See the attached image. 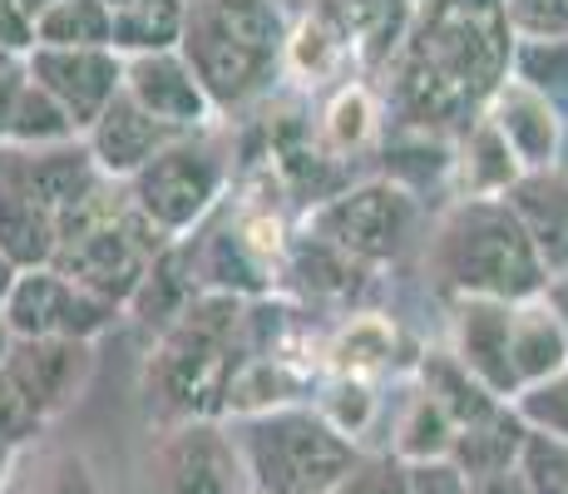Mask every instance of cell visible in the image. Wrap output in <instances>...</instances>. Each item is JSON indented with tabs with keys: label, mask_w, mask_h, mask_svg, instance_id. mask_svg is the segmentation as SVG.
Listing matches in <instances>:
<instances>
[{
	"label": "cell",
	"mask_w": 568,
	"mask_h": 494,
	"mask_svg": "<svg viewBox=\"0 0 568 494\" xmlns=\"http://www.w3.org/2000/svg\"><path fill=\"white\" fill-rule=\"evenodd\" d=\"M515 30L499 0H430L425 20L410 30L400 64V99L420 129L465 114L509 80Z\"/></svg>",
	"instance_id": "6da1fadb"
},
{
	"label": "cell",
	"mask_w": 568,
	"mask_h": 494,
	"mask_svg": "<svg viewBox=\"0 0 568 494\" xmlns=\"http://www.w3.org/2000/svg\"><path fill=\"white\" fill-rule=\"evenodd\" d=\"M247 322V296L203 288L189 312L163 326L144 366V401L159 425L173 421H223L227 386L237 376V332Z\"/></svg>",
	"instance_id": "7a4b0ae2"
},
{
	"label": "cell",
	"mask_w": 568,
	"mask_h": 494,
	"mask_svg": "<svg viewBox=\"0 0 568 494\" xmlns=\"http://www.w3.org/2000/svg\"><path fill=\"white\" fill-rule=\"evenodd\" d=\"M430 268L455 296L529 302L549 288V268L505 198H460L435 233Z\"/></svg>",
	"instance_id": "3957f363"
},
{
	"label": "cell",
	"mask_w": 568,
	"mask_h": 494,
	"mask_svg": "<svg viewBox=\"0 0 568 494\" xmlns=\"http://www.w3.org/2000/svg\"><path fill=\"white\" fill-rule=\"evenodd\" d=\"M243 445L257 490L267 494H336L362 465L356 441L336 435L322 415L302 405L243 421Z\"/></svg>",
	"instance_id": "277c9868"
},
{
	"label": "cell",
	"mask_w": 568,
	"mask_h": 494,
	"mask_svg": "<svg viewBox=\"0 0 568 494\" xmlns=\"http://www.w3.org/2000/svg\"><path fill=\"white\" fill-rule=\"evenodd\" d=\"M253 460L243 435L223 421L159 425L144 460V494H253Z\"/></svg>",
	"instance_id": "5b68a950"
},
{
	"label": "cell",
	"mask_w": 568,
	"mask_h": 494,
	"mask_svg": "<svg viewBox=\"0 0 568 494\" xmlns=\"http://www.w3.org/2000/svg\"><path fill=\"white\" fill-rule=\"evenodd\" d=\"M415 223V198L396 179H371L326 198L312 213V238L332 243L352 262H386L406 248Z\"/></svg>",
	"instance_id": "8992f818"
},
{
	"label": "cell",
	"mask_w": 568,
	"mask_h": 494,
	"mask_svg": "<svg viewBox=\"0 0 568 494\" xmlns=\"http://www.w3.org/2000/svg\"><path fill=\"white\" fill-rule=\"evenodd\" d=\"M223 193V163L213 149L179 139L149 163L144 173L129 179V198L144 218H154L169 238H183L189 228H199L207 208Z\"/></svg>",
	"instance_id": "52a82bcc"
},
{
	"label": "cell",
	"mask_w": 568,
	"mask_h": 494,
	"mask_svg": "<svg viewBox=\"0 0 568 494\" xmlns=\"http://www.w3.org/2000/svg\"><path fill=\"white\" fill-rule=\"evenodd\" d=\"M0 316H6L10 336H80V342H100L114 326L119 306L104 302L100 292L80 288L74 278H64L50 262V268L20 272Z\"/></svg>",
	"instance_id": "ba28073f"
},
{
	"label": "cell",
	"mask_w": 568,
	"mask_h": 494,
	"mask_svg": "<svg viewBox=\"0 0 568 494\" xmlns=\"http://www.w3.org/2000/svg\"><path fill=\"white\" fill-rule=\"evenodd\" d=\"M54 268H60L64 278H74L80 288L100 292L104 302L129 306L139 296V288H144L149 268H154V252L129 233L124 213H119L100 228H84V233L64 238L60 252H54Z\"/></svg>",
	"instance_id": "9c48e42d"
},
{
	"label": "cell",
	"mask_w": 568,
	"mask_h": 494,
	"mask_svg": "<svg viewBox=\"0 0 568 494\" xmlns=\"http://www.w3.org/2000/svg\"><path fill=\"white\" fill-rule=\"evenodd\" d=\"M6 371L16 376V386L26 391L30 411L40 421L64 415L94 381V342L80 336H16L6 356Z\"/></svg>",
	"instance_id": "30bf717a"
},
{
	"label": "cell",
	"mask_w": 568,
	"mask_h": 494,
	"mask_svg": "<svg viewBox=\"0 0 568 494\" xmlns=\"http://www.w3.org/2000/svg\"><path fill=\"white\" fill-rule=\"evenodd\" d=\"M26 70H30V80L45 84V90L70 109L80 134H90V129L100 124L104 109L124 94V54L114 46H94V50L36 46L26 54Z\"/></svg>",
	"instance_id": "8fae6325"
},
{
	"label": "cell",
	"mask_w": 568,
	"mask_h": 494,
	"mask_svg": "<svg viewBox=\"0 0 568 494\" xmlns=\"http://www.w3.org/2000/svg\"><path fill=\"white\" fill-rule=\"evenodd\" d=\"M124 94L134 104H144L159 124L193 134L207 129L223 109L213 104V94L203 90L199 70L189 64L183 50H159V54H129L124 60Z\"/></svg>",
	"instance_id": "7c38bea8"
},
{
	"label": "cell",
	"mask_w": 568,
	"mask_h": 494,
	"mask_svg": "<svg viewBox=\"0 0 568 494\" xmlns=\"http://www.w3.org/2000/svg\"><path fill=\"white\" fill-rule=\"evenodd\" d=\"M0 179L26 198H36V203H45L50 213L60 218L100 189L104 173H100V163H94L90 144L70 139V144H50V149L0 144Z\"/></svg>",
	"instance_id": "4fadbf2b"
},
{
	"label": "cell",
	"mask_w": 568,
	"mask_h": 494,
	"mask_svg": "<svg viewBox=\"0 0 568 494\" xmlns=\"http://www.w3.org/2000/svg\"><path fill=\"white\" fill-rule=\"evenodd\" d=\"M509 336H515V302H499V296H455L450 351L499 395V401L515 405L519 376H515Z\"/></svg>",
	"instance_id": "5bb4252c"
},
{
	"label": "cell",
	"mask_w": 568,
	"mask_h": 494,
	"mask_svg": "<svg viewBox=\"0 0 568 494\" xmlns=\"http://www.w3.org/2000/svg\"><path fill=\"white\" fill-rule=\"evenodd\" d=\"M179 139H183L179 129L159 124L144 104H134L129 94H119L114 104L100 114V124L84 134V144H90L104 179H124L129 183L134 173H144L169 144H179Z\"/></svg>",
	"instance_id": "9a60e30c"
},
{
	"label": "cell",
	"mask_w": 568,
	"mask_h": 494,
	"mask_svg": "<svg viewBox=\"0 0 568 494\" xmlns=\"http://www.w3.org/2000/svg\"><path fill=\"white\" fill-rule=\"evenodd\" d=\"M485 114L505 129V139L515 144V153L524 159V169H554L559 163V149H564V124H559V109L544 90L524 84L509 74L495 94H489Z\"/></svg>",
	"instance_id": "2e32d148"
},
{
	"label": "cell",
	"mask_w": 568,
	"mask_h": 494,
	"mask_svg": "<svg viewBox=\"0 0 568 494\" xmlns=\"http://www.w3.org/2000/svg\"><path fill=\"white\" fill-rule=\"evenodd\" d=\"M505 203L519 213L524 233L534 238L549 278H564L568 272V173L559 169L524 173L515 189L505 193Z\"/></svg>",
	"instance_id": "e0dca14e"
},
{
	"label": "cell",
	"mask_w": 568,
	"mask_h": 494,
	"mask_svg": "<svg viewBox=\"0 0 568 494\" xmlns=\"http://www.w3.org/2000/svg\"><path fill=\"white\" fill-rule=\"evenodd\" d=\"M450 173H455L460 198H505L529 169H524L515 144L505 139V129H499L489 114H479L475 124H469L465 144L455 149V169Z\"/></svg>",
	"instance_id": "ac0fdd59"
},
{
	"label": "cell",
	"mask_w": 568,
	"mask_h": 494,
	"mask_svg": "<svg viewBox=\"0 0 568 494\" xmlns=\"http://www.w3.org/2000/svg\"><path fill=\"white\" fill-rule=\"evenodd\" d=\"M509 351H515L519 391L568 371V326L544 292L529 296V302H515V336H509Z\"/></svg>",
	"instance_id": "d6986e66"
},
{
	"label": "cell",
	"mask_w": 568,
	"mask_h": 494,
	"mask_svg": "<svg viewBox=\"0 0 568 494\" xmlns=\"http://www.w3.org/2000/svg\"><path fill=\"white\" fill-rule=\"evenodd\" d=\"M312 395V376L292 366L287 356H243L233 386H227V415L237 421H257L272 411H292Z\"/></svg>",
	"instance_id": "ffe728a7"
},
{
	"label": "cell",
	"mask_w": 568,
	"mask_h": 494,
	"mask_svg": "<svg viewBox=\"0 0 568 494\" xmlns=\"http://www.w3.org/2000/svg\"><path fill=\"white\" fill-rule=\"evenodd\" d=\"M396 356H400V332L381 312H362L352 322H342L332 332V342L322 346L326 376H356V381L386 376L396 366Z\"/></svg>",
	"instance_id": "44dd1931"
},
{
	"label": "cell",
	"mask_w": 568,
	"mask_h": 494,
	"mask_svg": "<svg viewBox=\"0 0 568 494\" xmlns=\"http://www.w3.org/2000/svg\"><path fill=\"white\" fill-rule=\"evenodd\" d=\"M0 252H6L20 272L50 268L54 252H60V218H54L45 203L10 189L6 179H0Z\"/></svg>",
	"instance_id": "7402d4cb"
},
{
	"label": "cell",
	"mask_w": 568,
	"mask_h": 494,
	"mask_svg": "<svg viewBox=\"0 0 568 494\" xmlns=\"http://www.w3.org/2000/svg\"><path fill=\"white\" fill-rule=\"evenodd\" d=\"M420 386L455 415V425H460V431L489 421L495 411H505V401H499V395L489 391L485 381H479L475 371L455 356V351H435V356L420 361Z\"/></svg>",
	"instance_id": "603a6c76"
},
{
	"label": "cell",
	"mask_w": 568,
	"mask_h": 494,
	"mask_svg": "<svg viewBox=\"0 0 568 494\" xmlns=\"http://www.w3.org/2000/svg\"><path fill=\"white\" fill-rule=\"evenodd\" d=\"M455 441H460V425H455V415L445 411V405L435 401L425 386H415L406 395V405H400L390 455L410 460V465H420V460H450L455 455Z\"/></svg>",
	"instance_id": "cb8c5ba5"
},
{
	"label": "cell",
	"mask_w": 568,
	"mask_h": 494,
	"mask_svg": "<svg viewBox=\"0 0 568 494\" xmlns=\"http://www.w3.org/2000/svg\"><path fill=\"white\" fill-rule=\"evenodd\" d=\"M183 26H189V0H134V6L114 10V50L124 54H159L183 46Z\"/></svg>",
	"instance_id": "d4e9b609"
},
{
	"label": "cell",
	"mask_w": 568,
	"mask_h": 494,
	"mask_svg": "<svg viewBox=\"0 0 568 494\" xmlns=\"http://www.w3.org/2000/svg\"><path fill=\"white\" fill-rule=\"evenodd\" d=\"M376 124H381L376 94H371L366 84H342L322 109L316 149H322L326 159H352V153H362L371 139H376Z\"/></svg>",
	"instance_id": "484cf974"
},
{
	"label": "cell",
	"mask_w": 568,
	"mask_h": 494,
	"mask_svg": "<svg viewBox=\"0 0 568 494\" xmlns=\"http://www.w3.org/2000/svg\"><path fill=\"white\" fill-rule=\"evenodd\" d=\"M524 435H529V425L519 421L515 405H505V411H495L489 421H479V425H469V431H460V441H455V455L450 460L465 470L469 480H475V475H495V470L519 465Z\"/></svg>",
	"instance_id": "4316f807"
},
{
	"label": "cell",
	"mask_w": 568,
	"mask_h": 494,
	"mask_svg": "<svg viewBox=\"0 0 568 494\" xmlns=\"http://www.w3.org/2000/svg\"><path fill=\"white\" fill-rule=\"evenodd\" d=\"M36 46L50 50H94L114 46V6L109 0H50L36 20Z\"/></svg>",
	"instance_id": "83f0119b"
},
{
	"label": "cell",
	"mask_w": 568,
	"mask_h": 494,
	"mask_svg": "<svg viewBox=\"0 0 568 494\" xmlns=\"http://www.w3.org/2000/svg\"><path fill=\"white\" fill-rule=\"evenodd\" d=\"M342 50H346V30L312 10V16H302L297 26H292L287 46H282V60H287V70L297 74V80L322 84L326 74L342 64Z\"/></svg>",
	"instance_id": "f1b7e54d"
},
{
	"label": "cell",
	"mask_w": 568,
	"mask_h": 494,
	"mask_svg": "<svg viewBox=\"0 0 568 494\" xmlns=\"http://www.w3.org/2000/svg\"><path fill=\"white\" fill-rule=\"evenodd\" d=\"M70 139H84L80 124L70 119V109L54 99L45 84L30 80L26 94H20L16 124H10V144L20 149H50V144H70Z\"/></svg>",
	"instance_id": "f546056e"
},
{
	"label": "cell",
	"mask_w": 568,
	"mask_h": 494,
	"mask_svg": "<svg viewBox=\"0 0 568 494\" xmlns=\"http://www.w3.org/2000/svg\"><path fill=\"white\" fill-rule=\"evenodd\" d=\"M316 415L332 425L336 435L346 441H362V435L376 425V411H381V395H376V381H356V376H326V386L316 391Z\"/></svg>",
	"instance_id": "4dcf8cb0"
},
{
	"label": "cell",
	"mask_w": 568,
	"mask_h": 494,
	"mask_svg": "<svg viewBox=\"0 0 568 494\" xmlns=\"http://www.w3.org/2000/svg\"><path fill=\"white\" fill-rule=\"evenodd\" d=\"M20 494H104V485L80 450H50V455L30 470Z\"/></svg>",
	"instance_id": "1f68e13d"
},
{
	"label": "cell",
	"mask_w": 568,
	"mask_h": 494,
	"mask_svg": "<svg viewBox=\"0 0 568 494\" xmlns=\"http://www.w3.org/2000/svg\"><path fill=\"white\" fill-rule=\"evenodd\" d=\"M519 470L534 494H568V441L529 431L519 450Z\"/></svg>",
	"instance_id": "d6a6232c"
},
{
	"label": "cell",
	"mask_w": 568,
	"mask_h": 494,
	"mask_svg": "<svg viewBox=\"0 0 568 494\" xmlns=\"http://www.w3.org/2000/svg\"><path fill=\"white\" fill-rule=\"evenodd\" d=\"M515 80L534 90H568V40H515Z\"/></svg>",
	"instance_id": "836d02e7"
},
{
	"label": "cell",
	"mask_w": 568,
	"mask_h": 494,
	"mask_svg": "<svg viewBox=\"0 0 568 494\" xmlns=\"http://www.w3.org/2000/svg\"><path fill=\"white\" fill-rule=\"evenodd\" d=\"M515 411H519V421L529 425V431H544V435L568 441V371L539 381V386H529V391H519Z\"/></svg>",
	"instance_id": "e575fe53"
},
{
	"label": "cell",
	"mask_w": 568,
	"mask_h": 494,
	"mask_svg": "<svg viewBox=\"0 0 568 494\" xmlns=\"http://www.w3.org/2000/svg\"><path fill=\"white\" fill-rule=\"evenodd\" d=\"M519 40H568V0H499Z\"/></svg>",
	"instance_id": "d590c367"
},
{
	"label": "cell",
	"mask_w": 568,
	"mask_h": 494,
	"mask_svg": "<svg viewBox=\"0 0 568 494\" xmlns=\"http://www.w3.org/2000/svg\"><path fill=\"white\" fill-rule=\"evenodd\" d=\"M40 431H45V421H40V415L30 411L26 391L16 386V376H10L6 361H0V441H10V445H30Z\"/></svg>",
	"instance_id": "8d00e7d4"
},
{
	"label": "cell",
	"mask_w": 568,
	"mask_h": 494,
	"mask_svg": "<svg viewBox=\"0 0 568 494\" xmlns=\"http://www.w3.org/2000/svg\"><path fill=\"white\" fill-rule=\"evenodd\" d=\"M406 480L410 465L400 455H376V460L362 455V465L346 475V485L336 494H406Z\"/></svg>",
	"instance_id": "74e56055"
},
{
	"label": "cell",
	"mask_w": 568,
	"mask_h": 494,
	"mask_svg": "<svg viewBox=\"0 0 568 494\" xmlns=\"http://www.w3.org/2000/svg\"><path fill=\"white\" fill-rule=\"evenodd\" d=\"M406 494H469V475L455 460H420V465H410Z\"/></svg>",
	"instance_id": "f35d334b"
},
{
	"label": "cell",
	"mask_w": 568,
	"mask_h": 494,
	"mask_svg": "<svg viewBox=\"0 0 568 494\" xmlns=\"http://www.w3.org/2000/svg\"><path fill=\"white\" fill-rule=\"evenodd\" d=\"M30 84V70L16 60L0 64V144H10V124H16V109H20V94Z\"/></svg>",
	"instance_id": "ab89813d"
},
{
	"label": "cell",
	"mask_w": 568,
	"mask_h": 494,
	"mask_svg": "<svg viewBox=\"0 0 568 494\" xmlns=\"http://www.w3.org/2000/svg\"><path fill=\"white\" fill-rule=\"evenodd\" d=\"M469 494H534V490L524 480V470L509 465V470H495V475H475L469 480Z\"/></svg>",
	"instance_id": "60d3db41"
},
{
	"label": "cell",
	"mask_w": 568,
	"mask_h": 494,
	"mask_svg": "<svg viewBox=\"0 0 568 494\" xmlns=\"http://www.w3.org/2000/svg\"><path fill=\"white\" fill-rule=\"evenodd\" d=\"M544 296L554 302V312L564 316V326H568V272L564 278H549V288H544Z\"/></svg>",
	"instance_id": "b9f144b4"
},
{
	"label": "cell",
	"mask_w": 568,
	"mask_h": 494,
	"mask_svg": "<svg viewBox=\"0 0 568 494\" xmlns=\"http://www.w3.org/2000/svg\"><path fill=\"white\" fill-rule=\"evenodd\" d=\"M16 460H20V445L0 441V494H6V485H10V475H16Z\"/></svg>",
	"instance_id": "7bdbcfd3"
},
{
	"label": "cell",
	"mask_w": 568,
	"mask_h": 494,
	"mask_svg": "<svg viewBox=\"0 0 568 494\" xmlns=\"http://www.w3.org/2000/svg\"><path fill=\"white\" fill-rule=\"evenodd\" d=\"M16 278H20V268H16V262H10V258H6V252H0V306H6L10 288H16Z\"/></svg>",
	"instance_id": "ee69618b"
},
{
	"label": "cell",
	"mask_w": 568,
	"mask_h": 494,
	"mask_svg": "<svg viewBox=\"0 0 568 494\" xmlns=\"http://www.w3.org/2000/svg\"><path fill=\"white\" fill-rule=\"evenodd\" d=\"M45 6H50V0H16V10L26 20H40V16H45Z\"/></svg>",
	"instance_id": "f6af8a7d"
},
{
	"label": "cell",
	"mask_w": 568,
	"mask_h": 494,
	"mask_svg": "<svg viewBox=\"0 0 568 494\" xmlns=\"http://www.w3.org/2000/svg\"><path fill=\"white\" fill-rule=\"evenodd\" d=\"M10 342H16V336H10V326H6V316H0V361L10 356Z\"/></svg>",
	"instance_id": "bcb514c9"
},
{
	"label": "cell",
	"mask_w": 568,
	"mask_h": 494,
	"mask_svg": "<svg viewBox=\"0 0 568 494\" xmlns=\"http://www.w3.org/2000/svg\"><path fill=\"white\" fill-rule=\"evenodd\" d=\"M109 6H114V10H124V6H134V0H109Z\"/></svg>",
	"instance_id": "7dc6e473"
},
{
	"label": "cell",
	"mask_w": 568,
	"mask_h": 494,
	"mask_svg": "<svg viewBox=\"0 0 568 494\" xmlns=\"http://www.w3.org/2000/svg\"><path fill=\"white\" fill-rule=\"evenodd\" d=\"M6 60H16V54H6V50H0V64H6Z\"/></svg>",
	"instance_id": "c3c4849f"
},
{
	"label": "cell",
	"mask_w": 568,
	"mask_h": 494,
	"mask_svg": "<svg viewBox=\"0 0 568 494\" xmlns=\"http://www.w3.org/2000/svg\"><path fill=\"white\" fill-rule=\"evenodd\" d=\"M253 494H267V490H253Z\"/></svg>",
	"instance_id": "681fc988"
}]
</instances>
